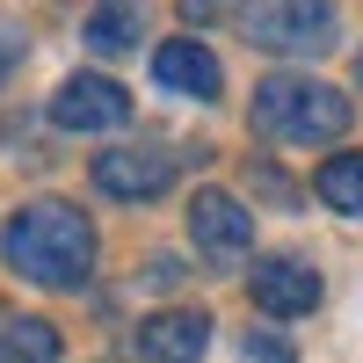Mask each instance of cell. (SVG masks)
Instances as JSON below:
<instances>
[{
  "instance_id": "6da1fadb",
  "label": "cell",
  "mask_w": 363,
  "mask_h": 363,
  "mask_svg": "<svg viewBox=\"0 0 363 363\" xmlns=\"http://www.w3.org/2000/svg\"><path fill=\"white\" fill-rule=\"evenodd\" d=\"M0 255H8V269L29 277V284L73 291V284H87V269H95V225H87V211L58 203V196H37V203H22L8 218Z\"/></svg>"
},
{
  "instance_id": "7a4b0ae2",
  "label": "cell",
  "mask_w": 363,
  "mask_h": 363,
  "mask_svg": "<svg viewBox=\"0 0 363 363\" xmlns=\"http://www.w3.org/2000/svg\"><path fill=\"white\" fill-rule=\"evenodd\" d=\"M255 131L277 145H327L349 131V95L306 73H277L255 87Z\"/></svg>"
},
{
  "instance_id": "3957f363",
  "label": "cell",
  "mask_w": 363,
  "mask_h": 363,
  "mask_svg": "<svg viewBox=\"0 0 363 363\" xmlns=\"http://www.w3.org/2000/svg\"><path fill=\"white\" fill-rule=\"evenodd\" d=\"M240 37L277 58H313L335 44V0H240Z\"/></svg>"
},
{
  "instance_id": "277c9868",
  "label": "cell",
  "mask_w": 363,
  "mask_h": 363,
  "mask_svg": "<svg viewBox=\"0 0 363 363\" xmlns=\"http://www.w3.org/2000/svg\"><path fill=\"white\" fill-rule=\"evenodd\" d=\"M124 116H131V95H124L109 73H73V80L51 95V124H58V131H116Z\"/></svg>"
},
{
  "instance_id": "5b68a950",
  "label": "cell",
  "mask_w": 363,
  "mask_h": 363,
  "mask_svg": "<svg viewBox=\"0 0 363 363\" xmlns=\"http://www.w3.org/2000/svg\"><path fill=\"white\" fill-rule=\"evenodd\" d=\"M189 240H196V255L211 262H240L255 247V218H247V203L225 196V189H196L189 203Z\"/></svg>"
},
{
  "instance_id": "8992f818",
  "label": "cell",
  "mask_w": 363,
  "mask_h": 363,
  "mask_svg": "<svg viewBox=\"0 0 363 363\" xmlns=\"http://www.w3.org/2000/svg\"><path fill=\"white\" fill-rule=\"evenodd\" d=\"M174 182V160L153 153V145H116V153H95V189L116 203H145Z\"/></svg>"
},
{
  "instance_id": "52a82bcc",
  "label": "cell",
  "mask_w": 363,
  "mask_h": 363,
  "mask_svg": "<svg viewBox=\"0 0 363 363\" xmlns=\"http://www.w3.org/2000/svg\"><path fill=\"white\" fill-rule=\"evenodd\" d=\"M247 291H255V306H262V313H277V320H298V313H313V306H320V277H313L298 255H269V262H255Z\"/></svg>"
},
{
  "instance_id": "ba28073f",
  "label": "cell",
  "mask_w": 363,
  "mask_h": 363,
  "mask_svg": "<svg viewBox=\"0 0 363 363\" xmlns=\"http://www.w3.org/2000/svg\"><path fill=\"white\" fill-rule=\"evenodd\" d=\"M138 349H145V363H196V356L211 349V320L189 313V306L153 313V320L138 327Z\"/></svg>"
},
{
  "instance_id": "9c48e42d",
  "label": "cell",
  "mask_w": 363,
  "mask_h": 363,
  "mask_svg": "<svg viewBox=\"0 0 363 363\" xmlns=\"http://www.w3.org/2000/svg\"><path fill=\"white\" fill-rule=\"evenodd\" d=\"M153 80H160V87H174V95H196V102H211L225 73H218V58H211L203 44L174 37V44H160V51H153Z\"/></svg>"
},
{
  "instance_id": "30bf717a",
  "label": "cell",
  "mask_w": 363,
  "mask_h": 363,
  "mask_svg": "<svg viewBox=\"0 0 363 363\" xmlns=\"http://www.w3.org/2000/svg\"><path fill=\"white\" fill-rule=\"evenodd\" d=\"M320 203L327 211H342V218H363V153H327V167H320Z\"/></svg>"
},
{
  "instance_id": "8fae6325",
  "label": "cell",
  "mask_w": 363,
  "mask_h": 363,
  "mask_svg": "<svg viewBox=\"0 0 363 363\" xmlns=\"http://www.w3.org/2000/svg\"><path fill=\"white\" fill-rule=\"evenodd\" d=\"M0 363H58V327L51 320H8L0 327Z\"/></svg>"
},
{
  "instance_id": "7c38bea8",
  "label": "cell",
  "mask_w": 363,
  "mask_h": 363,
  "mask_svg": "<svg viewBox=\"0 0 363 363\" xmlns=\"http://www.w3.org/2000/svg\"><path fill=\"white\" fill-rule=\"evenodd\" d=\"M87 44L95 51H131L138 44V0H102L87 15Z\"/></svg>"
},
{
  "instance_id": "4fadbf2b",
  "label": "cell",
  "mask_w": 363,
  "mask_h": 363,
  "mask_svg": "<svg viewBox=\"0 0 363 363\" xmlns=\"http://www.w3.org/2000/svg\"><path fill=\"white\" fill-rule=\"evenodd\" d=\"M22 51H29V37H22V22H0V80H8V73L22 66Z\"/></svg>"
},
{
  "instance_id": "5bb4252c",
  "label": "cell",
  "mask_w": 363,
  "mask_h": 363,
  "mask_svg": "<svg viewBox=\"0 0 363 363\" xmlns=\"http://www.w3.org/2000/svg\"><path fill=\"white\" fill-rule=\"evenodd\" d=\"M247 363H291V342L284 335H247Z\"/></svg>"
},
{
  "instance_id": "9a60e30c",
  "label": "cell",
  "mask_w": 363,
  "mask_h": 363,
  "mask_svg": "<svg viewBox=\"0 0 363 363\" xmlns=\"http://www.w3.org/2000/svg\"><path fill=\"white\" fill-rule=\"evenodd\" d=\"M356 73H363V66H356Z\"/></svg>"
}]
</instances>
